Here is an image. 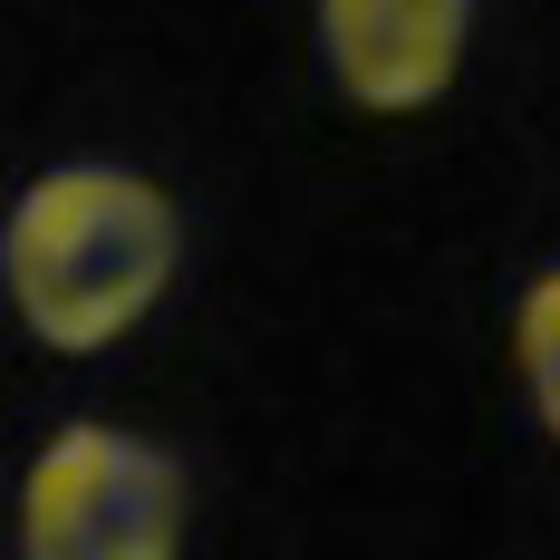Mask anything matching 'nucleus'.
Here are the masks:
<instances>
[{
  "mask_svg": "<svg viewBox=\"0 0 560 560\" xmlns=\"http://www.w3.org/2000/svg\"><path fill=\"white\" fill-rule=\"evenodd\" d=\"M174 252L184 232H174L165 184H145L136 165H58L10 203L0 280L39 348L97 358L165 300Z\"/></svg>",
  "mask_w": 560,
  "mask_h": 560,
  "instance_id": "nucleus-1",
  "label": "nucleus"
},
{
  "mask_svg": "<svg viewBox=\"0 0 560 560\" xmlns=\"http://www.w3.org/2000/svg\"><path fill=\"white\" fill-rule=\"evenodd\" d=\"M184 474L126 425H58L20 474V560H174Z\"/></svg>",
  "mask_w": 560,
  "mask_h": 560,
  "instance_id": "nucleus-2",
  "label": "nucleus"
},
{
  "mask_svg": "<svg viewBox=\"0 0 560 560\" xmlns=\"http://www.w3.org/2000/svg\"><path fill=\"white\" fill-rule=\"evenodd\" d=\"M474 49V0H319V58L368 116L435 107Z\"/></svg>",
  "mask_w": 560,
  "mask_h": 560,
  "instance_id": "nucleus-3",
  "label": "nucleus"
},
{
  "mask_svg": "<svg viewBox=\"0 0 560 560\" xmlns=\"http://www.w3.org/2000/svg\"><path fill=\"white\" fill-rule=\"evenodd\" d=\"M512 368H522L532 416L560 435V271H541L522 290V310H512Z\"/></svg>",
  "mask_w": 560,
  "mask_h": 560,
  "instance_id": "nucleus-4",
  "label": "nucleus"
}]
</instances>
